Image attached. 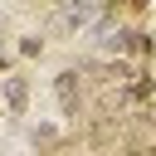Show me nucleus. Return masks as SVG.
Returning <instances> with one entry per match:
<instances>
[{"label":"nucleus","instance_id":"39448f33","mask_svg":"<svg viewBox=\"0 0 156 156\" xmlns=\"http://www.w3.org/2000/svg\"><path fill=\"white\" fill-rule=\"evenodd\" d=\"M0 107H5V102H0Z\"/></svg>","mask_w":156,"mask_h":156},{"label":"nucleus","instance_id":"20e7f679","mask_svg":"<svg viewBox=\"0 0 156 156\" xmlns=\"http://www.w3.org/2000/svg\"><path fill=\"white\" fill-rule=\"evenodd\" d=\"M20 54H29V58H34V54H44V39H34V34H24V39H20Z\"/></svg>","mask_w":156,"mask_h":156},{"label":"nucleus","instance_id":"7ed1b4c3","mask_svg":"<svg viewBox=\"0 0 156 156\" xmlns=\"http://www.w3.org/2000/svg\"><path fill=\"white\" fill-rule=\"evenodd\" d=\"M54 5H58V15H63V24H68V29L88 24V20H93V10H98V0H54Z\"/></svg>","mask_w":156,"mask_h":156},{"label":"nucleus","instance_id":"f257e3e1","mask_svg":"<svg viewBox=\"0 0 156 156\" xmlns=\"http://www.w3.org/2000/svg\"><path fill=\"white\" fill-rule=\"evenodd\" d=\"M54 98H58V112L63 117H78L83 112V73L78 68H58L54 73Z\"/></svg>","mask_w":156,"mask_h":156},{"label":"nucleus","instance_id":"f03ea898","mask_svg":"<svg viewBox=\"0 0 156 156\" xmlns=\"http://www.w3.org/2000/svg\"><path fill=\"white\" fill-rule=\"evenodd\" d=\"M0 102H5L15 117H24V107H29V78H20V73L5 78V83H0Z\"/></svg>","mask_w":156,"mask_h":156}]
</instances>
